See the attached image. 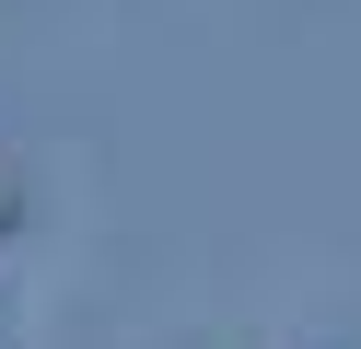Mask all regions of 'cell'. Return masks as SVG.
<instances>
[{
  "label": "cell",
  "mask_w": 361,
  "mask_h": 349,
  "mask_svg": "<svg viewBox=\"0 0 361 349\" xmlns=\"http://www.w3.org/2000/svg\"><path fill=\"white\" fill-rule=\"evenodd\" d=\"M24 198H35V175H24V152H0V245L24 233Z\"/></svg>",
  "instance_id": "obj_1"
}]
</instances>
